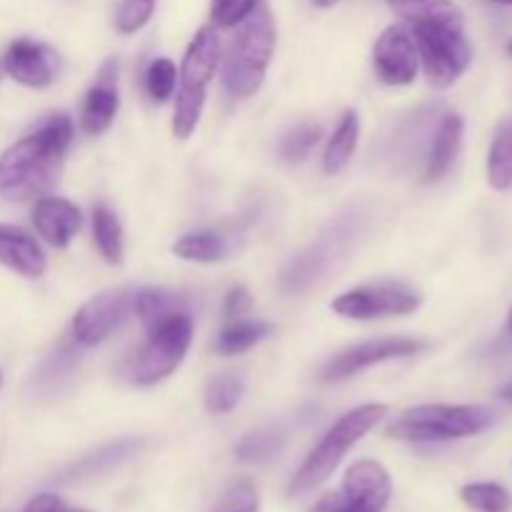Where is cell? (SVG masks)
Returning a JSON list of instances; mask_svg holds the SVG:
<instances>
[{
    "instance_id": "1",
    "label": "cell",
    "mask_w": 512,
    "mask_h": 512,
    "mask_svg": "<svg viewBox=\"0 0 512 512\" xmlns=\"http://www.w3.org/2000/svg\"><path fill=\"white\" fill-rule=\"evenodd\" d=\"M73 140L68 115H50L33 135L10 145L0 158V195L8 200H30L48 193Z\"/></svg>"
},
{
    "instance_id": "2",
    "label": "cell",
    "mask_w": 512,
    "mask_h": 512,
    "mask_svg": "<svg viewBox=\"0 0 512 512\" xmlns=\"http://www.w3.org/2000/svg\"><path fill=\"white\" fill-rule=\"evenodd\" d=\"M275 53V25L265 0H255L253 10L238 23L225 58V88L235 98H248L263 85Z\"/></svg>"
},
{
    "instance_id": "3",
    "label": "cell",
    "mask_w": 512,
    "mask_h": 512,
    "mask_svg": "<svg viewBox=\"0 0 512 512\" xmlns=\"http://www.w3.org/2000/svg\"><path fill=\"white\" fill-rule=\"evenodd\" d=\"M385 413H388V408L380 403L360 405V408L345 413L343 418L325 433V438L320 440L318 448L308 455L303 468L295 473L293 483H290V495H293V498H300V495H308L310 490L323 485L325 480L335 473V468L343 463L348 450L353 448L358 440H363L365 435L383 420Z\"/></svg>"
},
{
    "instance_id": "4",
    "label": "cell",
    "mask_w": 512,
    "mask_h": 512,
    "mask_svg": "<svg viewBox=\"0 0 512 512\" xmlns=\"http://www.w3.org/2000/svg\"><path fill=\"white\" fill-rule=\"evenodd\" d=\"M493 423V410L483 405H420L405 410L390 425L388 435L410 443H445V440L473 438Z\"/></svg>"
},
{
    "instance_id": "5",
    "label": "cell",
    "mask_w": 512,
    "mask_h": 512,
    "mask_svg": "<svg viewBox=\"0 0 512 512\" xmlns=\"http://www.w3.org/2000/svg\"><path fill=\"white\" fill-rule=\"evenodd\" d=\"M220 58V40L213 28H203L188 45V53L183 58L178 80V100H175L173 133L178 138H188L198 128L200 113L205 105V93L213 80L215 68Z\"/></svg>"
},
{
    "instance_id": "6",
    "label": "cell",
    "mask_w": 512,
    "mask_h": 512,
    "mask_svg": "<svg viewBox=\"0 0 512 512\" xmlns=\"http://www.w3.org/2000/svg\"><path fill=\"white\" fill-rule=\"evenodd\" d=\"M193 340V318L178 313L150 325L148 340L128 365V380L135 385H155L173 375L183 363Z\"/></svg>"
},
{
    "instance_id": "7",
    "label": "cell",
    "mask_w": 512,
    "mask_h": 512,
    "mask_svg": "<svg viewBox=\"0 0 512 512\" xmlns=\"http://www.w3.org/2000/svg\"><path fill=\"white\" fill-rule=\"evenodd\" d=\"M413 38L430 83L438 88L453 85L470 68L473 50L465 38L463 25L418 23L413 25Z\"/></svg>"
},
{
    "instance_id": "8",
    "label": "cell",
    "mask_w": 512,
    "mask_h": 512,
    "mask_svg": "<svg viewBox=\"0 0 512 512\" xmlns=\"http://www.w3.org/2000/svg\"><path fill=\"white\" fill-rule=\"evenodd\" d=\"M355 235H358V218H353V215H345L338 223L330 225L308 250L290 260L288 268L283 270V278H280L283 288L290 293H303L310 285L318 283L343 258V253H348Z\"/></svg>"
},
{
    "instance_id": "9",
    "label": "cell",
    "mask_w": 512,
    "mask_h": 512,
    "mask_svg": "<svg viewBox=\"0 0 512 512\" xmlns=\"http://www.w3.org/2000/svg\"><path fill=\"white\" fill-rule=\"evenodd\" d=\"M133 300L135 293L123 288L108 290V293H100L95 298H90L73 318L75 343L90 348V345H98L103 340H108L130 318V313L135 310Z\"/></svg>"
},
{
    "instance_id": "10",
    "label": "cell",
    "mask_w": 512,
    "mask_h": 512,
    "mask_svg": "<svg viewBox=\"0 0 512 512\" xmlns=\"http://www.w3.org/2000/svg\"><path fill=\"white\" fill-rule=\"evenodd\" d=\"M420 308V295L400 285H368L338 295L333 310L350 320H375L390 315H408Z\"/></svg>"
},
{
    "instance_id": "11",
    "label": "cell",
    "mask_w": 512,
    "mask_h": 512,
    "mask_svg": "<svg viewBox=\"0 0 512 512\" xmlns=\"http://www.w3.org/2000/svg\"><path fill=\"white\" fill-rule=\"evenodd\" d=\"M425 348H428V345H425L423 340L415 338L370 340V343L355 345V348H348L340 355H335V358L323 368V375H320V378H323L325 383H340V380L353 378L355 373L370 368V365H378L395 358H408V355L420 353V350Z\"/></svg>"
},
{
    "instance_id": "12",
    "label": "cell",
    "mask_w": 512,
    "mask_h": 512,
    "mask_svg": "<svg viewBox=\"0 0 512 512\" xmlns=\"http://www.w3.org/2000/svg\"><path fill=\"white\" fill-rule=\"evenodd\" d=\"M375 70L388 85H408L418 75V45L405 25H390L375 43Z\"/></svg>"
},
{
    "instance_id": "13",
    "label": "cell",
    "mask_w": 512,
    "mask_h": 512,
    "mask_svg": "<svg viewBox=\"0 0 512 512\" xmlns=\"http://www.w3.org/2000/svg\"><path fill=\"white\" fill-rule=\"evenodd\" d=\"M393 485L388 470L373 460H358L350 465L343 483V500L360 512H383L388 505Z\"/></svg>"
},
{
    "instance_id": "14",
    "label": "cell",
    "mask_w": 512,
    "mask_h": 512,
    "mask_svg": "<svg viewBox=\"0 0 512 512\" xmlns=\"http://www.w3.org/2000/svg\"><path fill=\"white\" fill-rule=\"evenodd\" d=\"M3 70L28 88H45L55 78L58 55L53 48L35 40H15L3 58Z\"/></svg>"
},
{
    "instance_id": "15",
    "label": "cell",
    "mask_w": 512,
    "mask_h": 512,
    "mask_svg": "<svg viewBox=\"0 0 512 512\" xmlns=\"http://www.w3.org/2000/svg\"><path fill=\"white\" fill-rule=\"evenodd\" d=\"M120 108L118 98V63L108 60V63L100 68L98 80H95L93 88L88 90L83 103V130L88 135H100L110 128V123L115 120V113Z\"/></svg>"
},
{
    "instance_id": "16",
    "label": "cell",
    "mask_w": 512,
    "mask_h": 512,
    "mask_svg": "<svg viewBox=\"0 0 512 512\" xmlns=\"http://www.w3.org/2000/svg\"><path fill=\"white\" fill-rule=\"evenodd\" d=\"M80 210L63 198H43L33 208V225L45 243L53 248H68L80 230Z\"/></svg>"
},
{
    "instance_id": "17",
    "label": "cell",
    "mask_w": 512,
    "mask_h": 512,
    "mask_svg": "<svg viewBox=\"0 0 512 512\" xmlns=\"http://www.w3.org/2000/svg\"><path fill=\"white\" fill-rule=\"evenodd\" d=\"M0 263L25 278H40L48 260L33 235L13 225H0Z\"/></svg>"
},
{
    "instance_id": "18",
    "label": "cell",
    "mask_w": 512,
    "mask_h": 512,
    "mask_svg": "<svg viewBox=\"0 0 512 512\" xmlns=\"http://www.w3.org/2000/svg\"><path fill=\"white\" fill-rule=\"evenodd\" d=\"M463 133L465 123L458 113H448L440 120L433 143H430L428 163H425V180L433 183V180H440L453 168L455 158L460 153V145H463Z\"/></svg>"
},
{
    "instance_id": "19",
    "label": "cell",
    "mask_w": 512,
    "mask_h": 512,
    "mask_svg": "<svg viewBox=\"0 0 512 512\" xmlns=\"http://www.w3.org/2000/svg\"><path fill=\"white\" fill-rule=\"evenodd\" d=\"M140 440H118V443H110L105 448L95 450V453L85 455L83 460H78L75 465H70L65 470L63 480L65 483H80V480H90V478H98V475L110 473L113 468H118L120 463H125L128 458H133L135 453L140 450Z\"/></svg>"
},
{
    "instance_id": "20",
    "label": "cell",
    "mask_w": 512,
    "mask_h": 512,
    "mask_svg": "<svg viewBox=\"0 0 512 512\" xmlns=\"http://www.w3.org/2000/svg\"><path fill=\"white\" fill-rule=\"evenodd\" d=\"M390 8L408 20L410 25L418 23H455L463 25V10L453 0H388Z\"/></svg>"
},
{
    "instance_id": "21",
    "label": "cell",
    "mask_w": 512,
    "mask_h": 512,
    "mask_svg": "<svg viewBox=\"0 0 512 512\" xmlns=\"http://www.w3.org/2000/svg\"><path fill=\"white\" fill-rule=\"evenodd\" d=\"M358 138H360V118L355 110H348L343 115V120L338 123L335 133L330 135L328 148H325L323 155V168L328 175L340 173L345 170V165L350 163L353 158L355 148H358Z\"/></svg>"
},
{
    "instance_id": "22",
    "label": "cell",
    "mask_w": 512,
    "mask_h": 512,
    "mask_svg": "<svg viewBox=\"0 0 512 512\" xmlns=\"http://www.w3.org/2000/svg\"><path fill=\"white\" fill-rule=\"evenodd\" d=\"M135 313L143 320L145 328L160 323L165 318H173L178 313H188V303H185L183 295L173 293V290L165 288H145L140 293H135Z\"/></svg>"
},
{
    "instance_id": "23",
    "label": "cell",
    "mask_w": 512,
    "mask_h": 512,
    "mask_svg": "<svg viewBox=\"0 0 512 512\" xmlns=\"http://www.w3.org/2000/svg\"><path fill=\"white\" fill-rule=\"evenodd\" d=\"M273 333V325L263 323V320H243L238 318L235 323H230L228 328L220 333L215 350L220 355H240L245 350H250L253 345H258L260 340H265Z\"/></svg>"
},
{
    "instance_id": "24",
    "label": "cell",
    "mask_w": 512,
    "mask_h": 512,
    "mask_svg": "<svg viewBox=\"0 0 512 512\" xmlns=\"http://www.w3.org/2000/svg\"><path fill=\"white\" fill-rule=\"evenodd\" d=\"M173 253L183 260H195V263H215L228 255V240L215 230H200V233L183 235L173 245Z\"/></svg>"
},
{
    "instance_id": "25",
    "label": "cell",
    "mask_w": 512,
    "mask_h": 512,
    "mask_svg": "<svg viewBox=\"0 0 512 512\" xmlns=\"http://www.w3.org/2000/svg\"><path fill=\"white\" fill-rule=\"evenodd\" d=\"M488 180L495 190L512 188V118L500 123L488 155Z\"/></svg>"
},
{
    "instance_id": "26",
    "label": "cell",
    "mask_w": 512,
    "mask_h": 512,
    "mask_svg": "<svg viewBox=\"0 0 512 512\" xmlns=\"http://www.w3.org/2000/svg\"><path fill=\"white\" fill-rule=\"evenodd\" d=\"M93 235L95 243H98L100 255L108 260L110 265H118L123 260V228H120V220L113 210H108L105 205H98L93 213Z\"/></svg>"
},
{
    "instance_id": "27",
    "label": "cell",
    "mask_w": 512,
    "mask_h": 512,
    "mask_svg": "<svg viewBox=\"0 0 512 512\" xmlns=\"http://www.w3.org/2000/svg\"><path fill=\"white\" fill-rule=\"evenodd\" d=\"M283 440H285L283 430L275 428V425L253 430V433L245 435V438L240 440L238 458L243 460V463H263V460L273 458V455L278 453Z\"/></svg>"
},
{
    "instance_id": "28",
    "label": "cell",
    "mask_w": 512,
    "mask_h": 512,
    "mask_svg": "<svg viewBox=\"0 0 512 512\" xmlns=\"http://www.w3.org/2000/svg\"><path fill=\"white\" fill-rule=\"evenodd\" d=\"M463 500L468 508L478 512H510L512 495L498 483H470L463 488Z\"/></svg>"
},
{
    "instance_id": "29",
    "label": "cell",
    "mask_w": 512,
    "mask_h": 512,
    "mask_svg": "<svg viewBox=\"0 0 512 512\" xmlns=\"http://www.w3.org/2000/svg\"><path fill=\"white\" fill-rule=\"evenodd\" d=\"M240 398H243V380L235 378V375L213 378L205 388V405H208L210 413H230L240 403Z\"/></svg>"
},
{
    "instance_id": "30",
    "label": "cell",
    "mask_w": 512,
    "mask_h": 512,
    "mask_svg": "<svg viewBox=\"0 0 512 512\" xmlns=\"http://www.w3.org/2000/svg\"><path fill=\"white\" fill-rule=\"evenodd\" d=\"M175 80H178V68L168 58H158L148 65L145 73V90H148L153 103H165L173 95Z\"/></svg>"
},
{
    "instance_id": "31",
    "label": "cell",
    "mask_w": 512,
    "mask_h": 512,
    "mask_svg": "<svg viewBox=\"0 0 512 512\" xmlns=\"http://www.w3.org/2000/svg\"><path fill=\"white\" fill-rule=\"evenodd\" d=\"M320 135H323V130H320L318 125H300L293 133L285 135V140L280 143V155H283L288 163H300V160L308 158L310 150L318 145Z\"/></svg>"
},
{
    "instance_id": "32",
    "label": "cell",
    "mask_w": 512,
    "mask_h": 512,
    "mask_svg": "<svg viewBox=\"0 0 512 512\" xmlns=\"http://www.w3.org/2000/svg\"><path fill=\"white\" fill-rule=\"evenodd\" d=\"M155 10V0H123L115 15V25L120 33L130 35L143 28Z\"/></svg>"
},
{
    "instance_id": "33",
    "label": "cell",
    "mask_w": 512,
    "mask_h": 512,
    "mask_svg": "<svg viewBox=\"0 0 512 512\" xmlns=\"http://www.w3.org/2000/svg\"><path fill=\"white\" fill-rule=\"evenodd\" d=\"M255 0H213V23L218 28H233L253 10Z\"/></svg>"
},
{
    "instance_id": "34",
    "label": "cell",
    "mask_w": 512,
    "mask_h": 512,
    "mask_svg": "<svg viewBox=\"0 0 512 512\" xmlns=\"http://www.w3.org/2000/svg\"><path fill=\"white\" fill-rule=\"evenodd\" d=\"M218 512H258V493H255V488L248 480L235 483L228 490L223 503H220Z\"/></svg>"
},
{
    "instance_id": "35",
    "label": "cell",
    "mask_w": 512,
    "mask_h": 512,
    "mask_svg": "<svg viewBox=\"0 0 512 512\" xmlns=\"http://www.w3.org/2000/svg\"><path fill=\"white\" fill-rule=\"evenodd\" d=\"M250 305H253V300H250L248 290L233 288L228 293V300H225V315H228L230 320H238V318H243L245 313H248Z\"/></svg>"
},
{
    "instance_id": "36",
    "label": "cell",
    "mask_w": 512,
    "mask_h": 512,
    "mask_svg": "<svg viewBox=\"0 0 512 512\" xmlns=\"http://www.w3.org/2000/svg\"><path fill=\"white\" fill-rule=\"evenodd\" d=\"M25 512H65L63 500L53 493H43L38 495L35 500H30V505L25 508Z\"/></svg>"
},
{
    "instance_id": "37",
    "label": "cell",
    "mask_w": 512,
    "mask_h": 512,
    "mask_svg": "<svg viewBox=\"0 0 512 512\" xmlns=\"http://www.w3.org/2000/svg\"><path fill=\"white\" fill-rule=\"evenodd\" d=\"M315 512H360V510L350 508V505L343 500V495H330V498H325L323 503L315 508Z\"/></svg>"
},
{
    "instance_id": "38",
    "label": "cell",
    "mask_w": 512,
    "mask_h": 512,
    "mask_svg": "<svg viewBox=\"0 0 512 512\" xmlns=\"http://www.w3.org/2000/svg\"><path fill=\"white\" fill-rule=\"evenodd\" d=\"M500 398H503L505 403H510V405H512V383L503 385V388H500Z\"/></svg>"
},
{
    "instance_id": "39",
    "label": "cell",
    "mask_w": 512,
    "mask_h": 512,
    "mask_svg": "<svg viewBox=\"0 0 512 512\" xmlns=\"http://www.w3.org/2000/svg\"><path fill=\"white\" fill-rule=\"evenodd\" d=\"M310 3L318 5V8H333V5L338 3V0H310Z\"/></svg>"
},
{
    "instance_id": "40",
    "label": "cell",
    "mask_w": 512,
    "mask_h": 512,
    "mask_svg": "<svg viewBox=\"0 0 512 512\" xmlns=\"http://www.w3.org/2000/svg\"><path fill=\"white\" fill-rule=\"evenodd\" d=\"M490 3H498V5H512V0H490Z\"/></svg>"
},
{
    "instance_id": "41",
    "label": "cell",
    "mask_w": 512,
    "mask_h": 512,
    "mask_svg": "<svg viewBox=\"0 0 512 512\" xmlns=\"http://www.w3.org/2000/svg\"><path fill=\"white\" fill-rule=\"evenodd\" d=\"M508 328H510V335H512V308H510V320H508Z\"/></svg>"
},
{
    "instance_id": "42",
    "label": "cell",
    "mask_w": 512,
    "mask_h": 512,
    "mask_svg": "<svg viewBox=\"0 0 512 512\" xmlns=\"http://www.w3.org/2000/svg\"><path fill=\"white\" fill-rule=\"evenodd\" d=\"M508 55H512V40L508 43Z\"/></svg>"
},
{
    "instance_id": "43",
    "label": "cell",
    "mask_w": 512,
    "mask_h": 512,
    "mask_svg": "<svg viewBox=\"0 0 512 512\" xmlns=\"http://www.w3.org/2000/svg\"><path fill=\"white\" fill-rule=\"evenodd\" d=\"M0 388H3V373H0Z\"/></svg>"
},
{
    "instance_id": "44",
    "label": "cell",
    "mask_w": 512,
    "mask_h": 512,
    "mask_svg": "<svg viewBox=\"0 0 512 512\" xmlns=\"http://www.w3.org/2000/svg\"><path fill=\"white\" fill-rule=\"evenodd\" d=\"M0 75H3V63H0Z\"/></svg>"
},
{
    "instance_id": "45",
    "label": "cell",
    "mask_w": 512,
    "mask_h": 512,
    "mask_svg": "<svg viewBox=\"0 0 512 512\" xmlns=\"http://www.w3.org/2000/svg\"><path fill=\"white\" fill-rule=\"evenodd\" d=\"M75 512H83V510H75Z\"/></svg>"
}]
</instances>
